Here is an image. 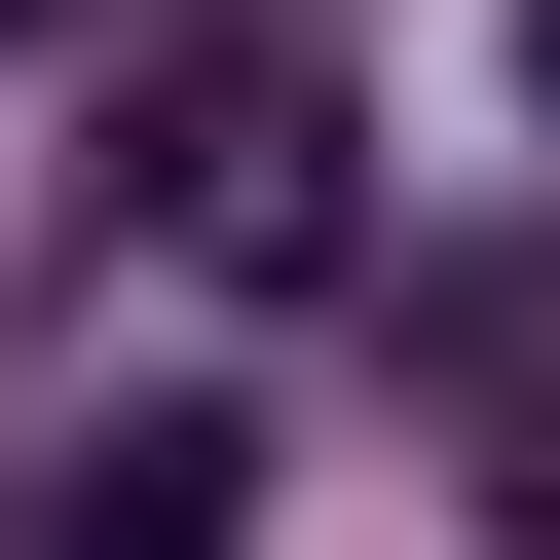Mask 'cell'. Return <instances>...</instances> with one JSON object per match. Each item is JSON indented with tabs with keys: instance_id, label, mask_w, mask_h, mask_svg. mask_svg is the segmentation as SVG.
<instances>
[{
	"instance_id": "cell-2",
	"label": "cell",
	"mask_w": 560,
	"mask_h": 560,
	"mask_svg": "<svg viewBox=\"0 0 560 560\" xmlns=\"http://www.w3.org/2000/svg\"><path fill=\"white\" fill-rule=\"evenodd\" d=\"M38 560H261V411H75V486H38Z\"/></svg>"
},
{
	"instance_id": "cell-1",
	"label": "cell",
	"mask_w": 560,
	"mask_h": 560,
	"mask_svg": "<svg viewBox=\"0 0 560 560\" xmlns=\"http://www.w3.org/2000/svg\"><path fill=\"white\" fill-rule=\"evenodd\" d=\"M150 224L224 261V300H337V261H374V187H337V75H300V38H261V75H224V113L150 150Z\"/></svg>"
},
{
	"instance_id": "cell-3",
	"label": "cell",
	"mask_w": 560,
	"mask_h": 560,
	"mask_svg": "<svg viewBox=\"0 0 560 560\" xmlns=\"http://www.w3.org/2000/svg\"><path fill=\"white\" fill-rule=\"evenodd\" d=\"M486 560H560V411H523V448H486Z\"/></svg>"
},
{
	"instance_id": "cell-4",
	"label": "cell",
	"mask_w": 560,
	"mask_h": 560,
	"mask_svg": "<svg viewBox=\"0 0 560 560\" xmlns=\"http://www.w3.org/2000/svg\"><path fill=\"white\" fill-rule=\"evenodd\" d=\"M523 113H560V0H523Z\"/></svg>"
},
{
	"instance_id": "cell-5",
	"label": "cell",
	"mask_w": 560,
	"mask_h": 560,
	"mask_svg": "<svg viewBox=\"0 0 560 560\" xmlns=\"http://www.w3.org/2000/svg\"><path fill=\"white\" fill-rule=\"evenodd\" d=\"M0 38H38V0H0Z\"/></svg>"
}]
</instances>
